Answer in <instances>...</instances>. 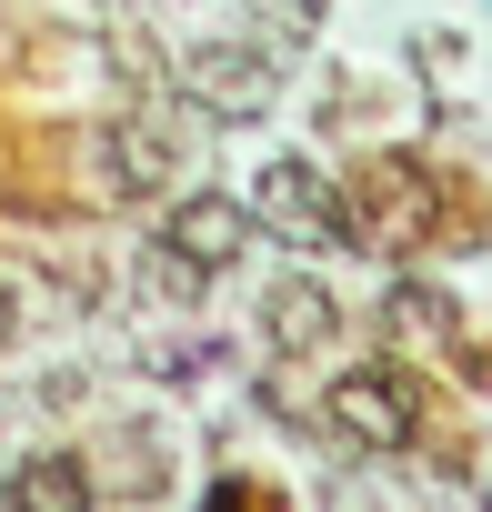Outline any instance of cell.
<instances>
[{"mask_svg":"<svg viewBox=\"0 0 492 512\" xmlns=\"http://www.w3.org/2000/svg\"><path fill=\"white\" fill-rule=\"evenodd\" d=\"M322 422H332L342 442H362V452H402V442L422 432V392H412V372L372 362V372H342V382L322 392Z\"/></svg>","mask_w":492,"mask_h":512,"instance_id":"2","label":"cell"},{"mask_svg":"<svg viewBox=\"0 0 492 512\" xmlns=\"http://www.w3.org/2000/svg\"><path fill=\"white\" fill-rule=\"evenodd\" d=\"M241 251H252V211H241V201H221V191H201V201H171L151 272H161L171 292H201L221 262H241Z\"/></svg>","mask_w":492,"mask_h":512,"instance_id":"1","label":"cell"},{"mask_svg":"<svg viewBox=\"0 0 492 512\" xmlns=\"http://www.w3.org/2000/svg\"><path fill=\"white\" fill-rule=\"evenodd\" d=\"M262 211H272L282 231H302V241H342V231H352L342 201H332V181H322L312 161H272V171H262Z\"/></svg>","mask_w":492,"mask_h":512,"instance_id":"3","label":"cell"},{"mask_svg":"<svg viewBox=\"0 0 492 512\" xmlns=\"http://www.w3.org/2000/svg\"><path fill=\"white\" fill-rule=\"evenodd\" d=\"M191 91L211 111H262L272 101V51H191Z\"/></svg>","mask_w":492,"mask_h":512,"instance_id":"5","label":"cell"},{"mask_svg":"<svg viewBox=\"0 0 492 512\" xmlns=\"http://www.w3.org/2000/svg\"><path fill=\"white\" fill-rule=\"evenodd\" d=\"M11 512H91L81 452H31V462L11 472Z\"/></svg>","mask_w":492,"mask_h":512,"instance_id":"6","label":"cell"},{"mask_svg":"<svg viewBox=\"0 0 492 512\" xmlns=\"http://www.w3.org/2000/svg\"><path fill=\"white\" fill-rule=\"evenodd\" d=\"M171 161H181V151H171V131H161V121H131V141H111V181H121V191L171 181Z\"/></svg>","mask_w":492,"mask_h":512,"instance_id":"7","label":"cell"},{"mask_svg":"<svg viewBox=\"0 0 492 512\" xmlns=\"http://www.w3.org/2000/svg\"><path fill=\"white\" fill-rule=\"evenodd\" d=\"M262 332H272V352H322V342L342 332V302H332L322 282H302V272H292V282H272V292H262Z\"/></svg>","mask_w":492,"mask_h":512,"instance_id":"4","label":"cell"},{"mask_svg":"<svg viewBox=\"0 0 492 512\" xmlns=\"http://www.w3.org/2000/svg\"><path fill=\"white\" fill-rule=\"evenodd\" d=\"M11 342H21V292L0 282V352H11Z\"/></svg>","mask_w":492,"mask_h":512,"instance_id":"8","label":"cell"}]
</instances>
